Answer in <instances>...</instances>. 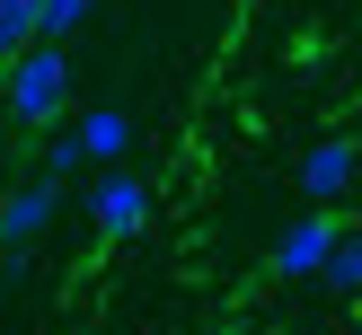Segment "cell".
Here are the masks:
<instances>
[{
    "instance_id": "obj_10",
    "label": "cell",
    "mask_w": 362,
    "mask_h": 335,
    "mask_svg": "<svg viewBox=\"0 0 362 335\" xmlns=\"http://www.w3.org/2000/svg\"><path fill=\"white\" fill-rule=\"evenodd\" d=\"M80 168H88V159H80V141H71V133H53V141H45V176H53V185H71Z\"/></svg>"
},
{
    "instance_id": "obj_4",
    "label": "cell",
    "mask_w": 362,
    "mask_h": 335,
    "mask_svg": "<svg viewBox=\"0 0 362 335\" xmlns=\"http://www.w3.org/2000/svg\"><path fill=\"white\" fill-rule=\"evenodd\" d=\"M354 176H362V141H345V133L300 150V194H310L318 212H336V203H345V194H354Z\"/></svg>"
},
{
    "instance_id": "obj_2",
    "label": "cell",
    "mask_w": 362,
    "mask_h": 335,
    "mask_svg": "<svg viewBox=\"0 0 362 335\" xmlns=\"http://www.w3.org/2000/svg\"><path fill=\"white\" fill-rule=\"evenodd\" d=\"M88 229L98 238H141L151 229V185L133 168H98L88 176Z\"/></svg>"
},
{
    "instance_id": "obj_3",
    "label": "cell",
    "mask_w": 362,
    "mask_h": 335,
    "mask_svg": "<svg viewBox=\"0 0 362 335\" xmlns=\"http://www.w3.org/2000/svg\"><path fill=\"white\" fill-rule=\"evenodd\" d=\"M53 212H62V185H53V176H27L18 194H0V256H27L53 229Z\"/></svg>"
},
{
    "instance_id": "obj_8",
    "label": "cell",
    "mask_w": 362,
    "mask_h": 335,
    "mask_svg": "<svg viewBox=\"0 0 362 335\" xmlns=\"http://www.w3.org/2000/svg\"><path fill=\"white\" fill-rule=\"evenodd\" d=\"M98 18V0H35V44H71Z\"/></svg>"
},
{
    "instance_id": "obj_1",
    "label": "cell",
    "mask_w": 362,
    "mask_h": 335,
    "mask_svg": "<svg viewBox=\"0 0 362 335\" xmlns=\"http://www.w3.org/2000/svg\"><path fill=\"white\" fill-rule=\"evenodd\" d=\"M0 106H9V123L45 133V123L71 106V53L62 44H27L18 62H0Z\"/></svg>"
},
{
    "instance_id": "obj_5",
    "label": "cell",
    "mask_w": 362,
    "mask_h": 335,
    "mask_svg": "<svg viewBox=\"0 0 362 335\" xmlns=\"http://www.w3.org/2000/svg\"><path fill=\"white\" fill-rule=\"evenodd\" d=\"M336 229H345V221L310 203V212H300V221H292V229H283V238H274V274H283V282H318V264H327Z\"/></svg>"
},
{
    "instance_id": "obj_7",
    "label": "cell",
    "mask_w": 362,
    "mask_h": 335,
    "mask_svg": "<svg viewBox=\"0 0 362 335\" xmlns=\"http://www.w3.org/2000/svg\"><path fill=\"white\" fill-rule=\"evenodd\" d=\"M318 282H327V291H345V300H362V229H354V221L336 229V247H327V264H318Z\"/></svg>"
},
{
    "instance_id": "obj_6",
    "label": "cell",
    "mask_w": 362,
    "mask_h": 335,
    "mask_svg": "<svg viewBox=\"0 0 362 335\" xmlns=\"http://www.w3.org/2000/svg\"><path fill=\"white\" fill-rule=\"evenodd\" d=\"M71 141H80L88 168H124V150H133V115H124V106H88V115L71 123Z\"/></svg>"
},
{
    "instance_id": "obj_9",
    "label": "cell",
    "mask_w": 362,
    "mask_h": 335,
    "mask_svg": "<svg viewBox=\"0 0 362 335\" xmlns=\"http://www.w3.org/2000/svg\"><path fill=\"white\" fill-rule=\"evenodd\" d=\"M27 44H35V0H0V62H18Z\"/></svg>"
}]
</instances>
